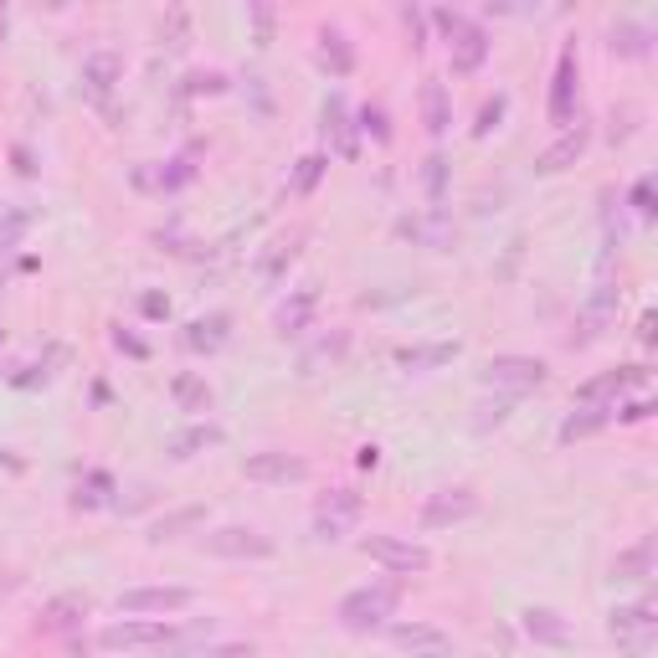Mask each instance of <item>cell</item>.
<instances>
[{"label": "cell", "instance_id": "cell-1", "mask_svg": "<svg viewBox=\"0 0 658 658\" xmlns=\"http://www.w3.org/2000/svg\"><path fill=\"white\" fill-rule=\"evenodd\" d=\"M396 607H402V586L396 581H370V586H355L340 597L334 607V618L345 633H376L387 618H396Z\"/></svg>", "mask_w": 658, "mask_h": 658}, {"label": "cell", "instance_id": "cell-2", "mask_svg": "<svg viewBox=\"0 0 658 658\" xmlns=\"http://www.w3.org/2000/svg\"><path fill=\"white\" fill-rule=\"evenodd\" d=\"M201 551L216 556V561H268L278 541L263 535V530H252V524H216L201 535Z\"/></svg>", "mask_w": 658, "mask_h": 658}, {"label": "cell", "instance_id": "cell-3", "mask_svg": "<svg viewBox=\"0 0 658 658\" xmlns=\"http://www.w3.org/2000/svg\"><path fill=\"white\" fill-rule=\"evenodd\" d=\"M545 381H551V370H545V360H535V355H494L484 366V387L494 391V396H524V391H541Z\"/></svg>", "mask_w": 658, "mask_h": 658}, {"label": "cell", "instance_id": "cell-4", "mask_svg": "<svg viewBox=\"0 0 658 658\" xmlns=\"http://www.w3.org/2000/svg\"><path fill=\"white\" fill-rule=\"evenodd\" d=\"M360 556L376 566H387L391 577H422L432 566V551L407 535H360Z\"/></svg>", "mask_w": 658, "mask_h": 658}, {"label": "cell", "instance_id": "cell-5", "mask_svg": "<svg viewBox=\"0 0 658 658\" xmlns=\"http://www.w3.org/2000/svg\"><path fill=\"white\" fill-rule=\"evenodd\" d=\"M170 622L165 618H118L98 628V648L103 654H135V648H165L170 643Z\"/></svg>", "mask_w": 658, "mask_h": 658}, {"label": "cell", "instance_id": "cell-6", "mask_svg": "<svg viewBox=\"0 0 658 658\" xmlns=\"http://www.w3.org/2000/svg\"><path fill=\"white\" fill-rule=\"evenodd\" d=\"M607 633L618 638V648H628L633 658H643L658 643V612L654 602H622L607 612Z\"/></svg>", "mask_w": 658, "mask_h": 658}, {"label": "cell", "instance_id": "cell-7", "mask_svg": "<svg viewBox=\"0 0 658 658\" xmlns=\"http://www.w3.org/2000/svg\"><path fill=\"white\" fill-rule=\"evenodd\" d=\"M191 602V586H129V592H118V612L124 618H175Z\"/></svg>", "mask_w": 658, "mask_h": 658}, {"label": "cell", "instance_id": "cell-8", "mask_svg": "<svg viewBox=\"0 0 658 658\" xmlns=\"http://www.w3.org/2000/svg\"><path fill=\"white\" fill-rule=\"evenodd\" d=\"M396 237L412 242V248H427V252H453L458 248V227H453V216L447 212H407L396 216Z\"/></svg>", "mask_w": 658, "mask_h": 658}, {"label": "cell", "instance_id": "cell-9", "mask_svg": "<svg viewBox=\"0 0 658 658\" xmlns=\"http://www.w3.org/2000/svg\"><path fill=\"white\" fill-rule=\"evenodd\" d=\"M648 387V366H618V370H602L592 381L577 387V407H618L628 391Z\"/></svg>", "mask_w": 658, "mask_h": 658}, {"label": "cell", "instance_id": "cell-10", "mask_svg": "<svg viewBox=\"0 0 658 658\" xmlns=\"http://www.w3.org/2000/svg\"><path fill=\"white\" fill-rule=\"evenodd\" d=\"M479 515V494L468 484H447V489H432L422 499V530H453Z\"/></svg>", "mask_w": 658, "mask_h": 658}, {"label": "cell", "instance_id": "cell-11", "mask_svg": "<svg viewBox=\"0 0 658 658\" xmlns=\"http://www.w3.org/2000/svg\"><path fill=\"white\" fill-rule=\"evenodd\" d=\"M242 473H248L252 484H304L309 479V458L283 453V447H263V453L242 458Z\"/></svg>", "mask_w": 658, "mask_h": 658}, {"label": "cell", "instance_id": "cell-12", "mask_svg": "<svg viewBox=\"0 0 658 658\" xmlns=\"http://www.w3.org/2000/svg\"><path fill=\"white\" fill-rule=\"evenodd\" d=\"M355 520H360V494L355 489H329L314 504V535L319 541H345Z\"/></svg>", "mask_w": 658, "mask_h": 658}, {"label": "cell", "instance_id": "cell-13", "mask_svg": "<svg viewBox=\"0 0 658 658\" xmlns=\"http://www.w3.org/2000/svg\"><path fill=\"white\" fill-rule=\"evenodd\" d=\"M391 643L412 658H453V638L432 622H391Z\"/></svg>", "mask_w": 658, "mask_h": 658}, {"label": "cell", "instance_id": "cell-14", "mask_svg": "<svg viewBox=\"0 0 658 658\" xmlns=\"http://www.w3.org/2000/svg\"><path fill=\"white\" fill-rule=\"evenodd\" d=\"M227 340H232V314L227 309L201 314V319H191V325L180 329V345L191 350V355H216Z\"/></svg>", "mask_w": 658, "mask_h": 658}, {"label": "cell", "instance_id": "cell-15", "mask_svg": "<svg viewBox=\"0 0 658 658\" xmlns=\"http://www.w3.org/2000/svg\"><path fill=\"white\" fill-rule=\"evenodd\" d=\"M88 612H93V602L83 597V592H62V597H52L37 612V628L41 633H52V638H58V633H78Z\"/></svg>", "mask_w": 658, "mask_h": 658}, {"label": "cell", "instance_id": "cell-16", "mask_svg": "<svg viewBox=\"0 0 658 658\" xmlns=\"http://www.w3.org/2000/svg\"><path fill=\"white\" fill-rule=\"evenodd\" d=\"M314 319H319V289H293L289 299L273 309V329H278L283 340H293V334L314 329Z\"/></svg>", "mask_w": 658, "mask_h": 658}, {"label": "cell", "instance_id": "cell-17", "mask_svg": "<svg viewBox=\"0 0 658 658\" xmlns=\"http://www.w3.org/2000/svg\"><path fill=\"white\" fill-rule=\"evenodd\" d=\"M586 144H592V129H586V124H577V129H561V139H556V144H545L541 155H535V175L571 170V165L586 155Z\"/></svg>", "mask_w": 658, "mask_h": 658}, {"label": "cell", "instance_id": "cell-18", "mask_svg": "<svg viewBox=\"0 0 658 658\" xmlns=\"http://www.w3.org/2000/svg\"><path fill=\"white\" fill-rule=\"evenodd\" d=\"M577 47H566L561 62H556V83H551V124H571V114H577Z\"/></svg>", "mask_w": 658, "mask_h": 658}, {"label": "cell", "instance_id": "cell-19", "mask_svg": "<svg viewBox=\"0 0 658 658\" xmlns=\"http://www.w3.org/2000/svg\"><path fill=\"white\" fill-rule=\"evenodd\" d=\"M222 443H227V432L216 422H191V427H180V432H170L165 453H170L175 464H191V458H201V453H212Z\"/></svg>", "mask_w": 658, "mask_h": 658}, {"label": "cell", "instance_id": "cell-20", "mask_svg": "<svg viewBox=\"0 0 658 658\" xmlns=\"http://www.w3.org/2000/svg\"><path fill=\"white\" fill-rule=\"evenodd\" d=\"M118 78H124V62H118V52H109V47H98V52H88L83 58V93L88 98H103L118 88Z\"/></svg>", "mask_w": 658, "mask_h": 658}, {"label": "cell", "instance_id": "cell-21", "mask_svg": "<svg viewBox=\"0 0 658 658\" xmlns=\"http://www.w3.org/2000/svg\"><path fill=\"white\" fill-rule=\"evenodd\" d=\"M520 628H524V638L541 643V648H566V643H571V622H566L556 607H524Z\"/></svg>", "mask_w": 658, "mask_h": 658}, {"label": "cell", "instance_id": "cell-22", "mask_svg": "<svg viewBox=\"0 0 658 658\" xmlns=\"http://www.w3.org/2000/svg\"><path fill=\"white\" fill-rule=\"evenodd\" d=\"M458 340H427V345H402L396 350V366L407 370V376H422V370H443L458 360Z\"/></svg>", "mask_w": 658, "mask_h": 658}, {"label": "cell", "instance_id": "cell-23", "mask_svg": "<svg viewBox=\"0 0 658 658\" xmlns=\"http://www.w3.org/2000/svg\"><path fill=\"white\" fill-rule=\"evenodd\" d=\"M654 561H658V545H654V535H643V541H633L628 551H618V561H612V581L638 586V581L654 577Z\"/></svg>", "mask_w": 658, "mask_h": 658}, {"label": "cell", "instance_id": "cell-24", "mask_svg": "<svg viewBox=\"0 0 658 658\" xmlns=\"http://www.w3.org/2000/svg\"><path fill=\"white\" fill-rule=\"evenodd\" d=\"M195 180V165L191 160H165V165H139L135 170V186L139 191H180Z\"/></svg>", "mask_w": 658, "mask_h": 658}, {"label": "cell", "instance_id": "cell-25", "mask_svg": "<svg viewBox=\"0 0 658 658\" xmlns=\"http://www.w3.org/2000/svg\"><path fill=\"white\" fill-rule=\"evenodd\" d=\"M191 530H206V504H186V509H170L150 524V545H165V541H180Z\"/></svg>", "mask_w": 658, "mask_h": 658}, {"label": "cell", "instance_id": "cell-26", "mask_svg": "<svg viewBox=\"0 0 658 658\" xmlns=\"http://www.w3.org/2000/svg\"><path fill=\"white\" fill-rule=\"evenodd\" d=\"M325 135L334 139V155H345V160H355V118H350V109H345V98L340 93H329L325 98Z\"/></svg>", "mask_w": 658, "mask_h": 658}, {"label": "cell", "instance_id": "cell-27", "mask_svg": "<svg viewBox=\"0 0 658 658\" xmlns=\"http://www.w3.org/2000/svg\"><path fill=\"white\" fill-rule=\"evenodd\" d=\"M422 124H427V135H447V129H453V98H447V83H438V78L422 83Z\"/></svg>", "mask_w": 658, "mask_h": 658}, {"label": "cell", "instance_id": "cell-28", "mask_svg": "<svg viewBox=\"0 0 658 658\" xmlns=\"http://www.w3.org/2000/svg\"><path fill=\"white\" fill-rule=\"evenodd\" d=\"M299 248H304V237H299V232L278 237V242H273V248L257 257V278H263V283H283V273L299 263Z\"/></svg>", "mask_w": 658, "mask_h": 658}, {"label": "cell", "instance_id": "cell-29", "mask_svg": "<svg viewBox=\"0 0 658 658\" xmlns=\"http://www.w3.org/2000/svg\"><path fill=\"white\" fill-rule=\"evenodd\" d=\"M489 58V31L484 26H468L453 37V73H479Z\"/></svg>", "mask_w": 658, "mask_h": 658}, {"label": "cell", "instance_id": "cell-30", "mask_svg": "<svg viewBox=\"0 0 658 658\" xmlns=\"http://www.w3.org/2000/svg\"><path fill=\"white\" fill-rule=\"evenodd\" d=\"M170 396L180 412H212V387H206V376H195V370H175Z\"/></svg>", "mask_w": 658, "mask_h": 658}, {"label": "cell", "instance_id": "cell-31", "mask_svg": "<svg viewBox=\"0 0 658 658\" xmlns=\"http://www.w3.org/2000/svg\"><path fill=\"white\" fill-rule=\"evenodd\" d=\"M319 62L329 67V78H350L355 73V47H350L345 31H319Z\"/></svg>", "mask_w": 658, "mask_h": 658}, {"label": "cell", "instance_id": "cell-32", "mask_svg": "<svg viewBox=\"0 0 658 658\" xmlns=\"http://www.w3.org/2000/svg\"><path fill=\"white\" fill-rule=\"evenodd\" d=\"M612 422V407H571L561 422V443H581V438H592V432H602V427Z\"/></svg>", "mask_w": 658, "mask_h": 658}, {"label": "cell", "instance_id": "cell-33", "mask_svg": "<svg viewBox=\"0 0 658 658\" xmlns=\"http://www.w3.org/2000/svg\"><path fill=\"white\" fill-rule=\"evenodd\" d=\"M607 47H612L618 58H648V52H654V31H648L643 21H618Z\"/></svg>", "mask_w": 658, "mask_h": 658}, {"label": "cell", "instance_id": "cell-34", "mask_svg": "<svg viewBox=\"0 0 658 658\" xmlns=\"http://www.w3.org/2000/svg\"><path fill=\"white\" fill-rule=\"evenodd\" d=\"M345 345H350V334H345V329H334V334H325L319 345H309L304 355H299V370H304V376H314L319 366H334V360L345 355Z\"/></svg>", "mask_w": 658, "mask_h": 658}, {"label": "cell", "instance_id": "cell-35", "mask_svg": "<svg viewBox=\"0 0 658 658\" xmlns=\"http://www.w3.org/2000/svg\"><path fill=\"white\" fill-rule=\"evenodd\" d=\"M103 504H114V479L93 468V473H83L78 494H73V509H103Z\"/></svg>", "mask_w": 658, "mask_h": 658}, {"label": "cell", "instance_id": "cell-36", "mask_svg": "<svg viewBox=\"0 0 658 658\" xmlns=\"http://www.w3.org/2000/svg\"><path fill=\"white\" fill-rule=\"evenodd\" d=\"M325 170H329V155H304L299 165H293V175H289V195H309L319 180H325Z\"/></svg>", "mask_w": 658, "mask_h": 658}, {"label": "cell", "instance_id": "cell-37", "mask_svg": "<svg viewBox=\"0 0 658 658\" xmlns=\"http://www.w3.org/2000/svg\"><path fill=\"white\" fill-rule=\"evenodd\" d=\"M422 191H427V201H432V212H443V195H447V155H432L422 160Z\"/></svg>", "mask_w": 658, "mask_h": 658}, {"label": "cell", "instance_id": "cell-38", "mask_svg": "<svg viewBox=\"0 0 658 658\" xmlns=\"http://www.w3.org/2000/svg\"><path fill=\"white\" fill-rule=\"evenodd\" d=\"M509 412H515V402H509V396H484V402L473 407V432L504 427V422H509Z\"/></svg>", "mask_w": 658, "mask_h": 658}, {"label": "cell", "instance_id": "cell-39", "mask_svg": "<svg viewBox=\"0 0 658 658\" xmlns=\"http://www.w3.org/2000/svg\"><path fill=\"white\" fill-rule=\"evenodd\" d=\"M160 41L170 47V52H180V47H191V16L175 5V11H165V21H160Z\"/></svg>", "mask_w": 658, "mask_h": 658}, {"label": "cell", "instance_id": "cell-40", "mask_svg": "<svg viewBox=\"0 0 658 658\" xmlns=\"http://www.w3.org/2000/svg\"><path fill=\"white\" fill-rule=\"evenodd\" d=\"M628 206L643 216V222H654L658 216V195H654V175H638L633 180V191H628Z\"/></svg>", "mask_w": 658, "mask_h": 658}, {"label": "cell", "instance_id": "cell-41", "mask_svg": "<svg viewBox=\"0 0 658 658\" xmlns=\"http://www.w3.org/2000/svg\"><path fill=\"white\" fill-rule=\"evenodd\" d=\"M504 109H509V93L484 98V109H479V124H473V139H489V135H494V129H499V118H504Z\"/></svg>", "mask_w": 658, "mask_h": 658}, {"label": "cell", "instance_id": "cell-42", "mask_svg": "<svg viewBox=\"0 0 658 658\" xmlns=\"http://www.w3.org/2000/svg\"><path fill=\"white\" fill-rule=\"evenodd\" d=\"M180 93H186V98L227 93V73H186V78H180Z\"/></svg>", "mask_w": 658, "mask_h": 658}, {"label": "cell", "instance_id": "cell-43", "mask_svg": "<svg viewBox=\"0 0 658 658\" xmlns=\"http://www.w3.org/2000/svg\"><path fill=\"white\" fill-rule=\"evenodd\" d=\"M248 21H252V41H257V47H268L273 41V5H263V0H252L248 5Z\"/></svg>", "mask_w": 658, "mask_h": 658}, {"label": "cell", "instance_id": "cell-44", "mask_svg": "<svg viewBox=\"0 0 658 658\" xmlns=\"http://www.w3.org/2000/svg\"><path fill=\"white\" fill-rule=\"evenodd\" d=\"M355 118H360V129H366V135H376V139H381V144H387V139H391L387 109H376V103H366V109H360V114H355Z\"/></svg>", "mask_w": 658, "mask_h": 658}, {"label": "cell", "instance_id": "cell-45", "mask_svg": "<svg viewBox=\"0 0 658 658\" xmlns=\"http://www.w3.org/2000/svg\"><path fill=\"white\" fill-rule=\"evenodd\" d=\"M139 314H144V319H170V293L144 289L139 293Z\"/></svg>", "mask_w": 658, "mask_h": 658}, {"label": "cell", "instance_id": "cell-46", "mask_svg": "<svg viewBox=\"0 0 658 658\" xmlns=\"http://www.w3.org/2000/svg\"><path fill=\"white\" fill-rule=\"evenodd\" d=\"M114 345L124 350V355H135V360H150V345L139 340L135 329H124V325H114Z\"/></svg>", "mask_w": 658, "mask_h": 658}, {"label": "cell", "instance_id": "cell-47", "mask_svg": "<svg viewBox=\"0 0 658 658\" xmlns=\"http://www.w3.org/2000/svg\"><path fill=\"white\" fill-rule=\"evenodd\" d=\"M612 417H618V422H648V417H654V402H648V396H638V402H618Z\"/></svg>", "mask_w": 658, "mask_h": 658}, {"label": "cell", "instance_id": "cell-48", "mask_svg": "<svg viewBox=\"0 0 658 658\" xmlns=\"http://www.w3.org/2000/svg\"><path fill=\"white\" fill-rule=\"evenodd\" d=\"M195 658H257V654H252V643H206Z\"/></svg>", "mask_w": 658, "mask_h": 658}, {"label": "cell", "instance_id": "cell-49", "mask_svg": "<svg viewBox=\"0 0 658 658\" xmlns=\"http://www.w3.org/2000/svg\"><path fill=\"white\" fill-rule=\"evenodd\" d=\"M26 222H31V212H11V216H5V227H0V248H16V237L26 232Z\"/></svg>", "mask_w": 658, "mask_h": 658}, {"label": "cell", "instance_id": "cell-50", "mask_svg": "<svg viewBox=\"0 0 658 658\" xmlns=\"http://www.w3.org/2000/svg\"><path fill=\"white\" fill-rule=\"evenodd\" d=\"M432 21H438V26L447 31V41L458 37V31H468V26H473V21H468L464 11H432Z\"/></svg>", "mask_w": 658, "mask_h": 658}, {"label": "cell", "instance_id": "cell-51", "mask_svg": "<svg viewBox=\"0 0 658 658\" xmlns=\"http://www.w3.org/2000/svg\"><path fill=\"white\" fill-rule=\"evenodd\" d=\"M402 21H407V31H412V47H422V31H427V11H417V5H402Z\"/></svg>", "mask_w": 658, "mask_h": 658}, {"label": "cell", "instance_id": "cell-52", "mask_svg": "<svg viewBox=\"0 0 658 658\" xmlns=\"http://www.w3.org/2000/svg\"><path fill=\"white\" fill-rule=\"evenodd\" d=\"M11 160H16V175H26V180L37 175V155H31L26 144H11Z\"/></svg>", "mask_w": 658, "mask_h": 658}, {"label": "cell", "instance_id": "cell-53", "mask_svg": "<svg viewBox=\"0 0 658 658\" xmlns=\"http://www.w3.org/2000/svg\"><path fill=\"white\" fill-rule=\"evenodd\" d=\"M21 581H26V571H16V566H5V571H0V597H11V592H21Z\"/></svg>", "mask_w": 658, "mask_h": 658}, {"label": "cell", "instance_id": "cell-54", "mask_svg": "<svg viewBox=\"0 0 658 658\" xmlns=\"http://www.w3.org/2000/svg\"><path fill=\"white\" fill-rule=\"evenodd\" d=\"M248 93L257 98V109H263V114H273V103H268V88H263V78H248Z\"/></svg>", "mask_w": 658, "mask_h": 658}, {"label": "cell", "instance_id": "cell-55", "mask_svg": "<svg viewBox=\"0 0 658 658\" xmlns=\"http://www.w3.org/2000/svg\"><path fill=\"white\" fill-rule=\"evenodd\" d=\"M658 319H654V314H643V319H638V340H643V345H654V340H658Z\"/></svg>", "mask_w": 658, "mask_h": 658}, {"label": "cell", "instance_id": "cell-56", "mask_svg": "<svg viewBox=\"0 0 658 658\" xmlns=\"http://www.w3.org/2000/svg\"><path fill=\"white\" fill-rule=\"evenodd\" d=\"M355 464H360V468H376V464H381V447L366 443V447H360V458H355Z\"/></svg>", "mask_w": 658, "mask_h": 658}, {"label": "cell", "instance_id": "cell-57", "mask_svg": "<svg viewBox=\"0 0 658 658\" xmlns=\"http://www.w3.org/2000/svg\"><path fill=\"white\" fill-rule=\"evenodd\" d=\"M5 31H11V11H5V0H0V41H5Z\"/></svg>", "mask_w": 658, "mask_h": 658}]
</instances>
